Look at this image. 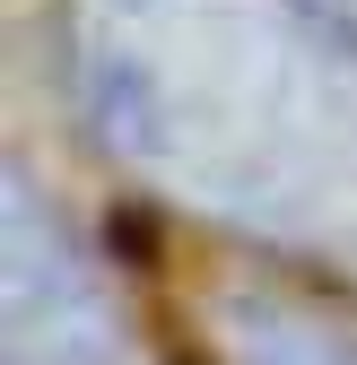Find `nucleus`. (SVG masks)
<instances>
[{"label": "nucleus", "mask_w": 357, "mask_h": 365, "mask_svg": "<svg viewBox=\"0 0 357 365\" xmlns=\"http://www.w3.org/2000/svg\"><path fill=\"white\" fill-rule=\"evenodd\" d=\"M70 105L122 174L357 279V26L323 0H61Z\"/></svg>", "instance_id": "1"}, {"label": "nucleus", "mask_w": 357, "mask_h": 365, "mask_svg": "<svg viewBox=\"0 0 357 365\" xmlns=\"http://www.w3.org/2000/svg\"><path fill=\"white\" fill-rule=\"evenodd\" d=\"M201 365H357V322L305 269H218L192 296Z\"/></svg>", "instance_id": "3"}, {"label": "nucleus", "mask_w": 357, "mask_h": 365, "mask_svg": "<svg viewBox=\"0 0 357 365\" xmlns=\"http://www.w3.org/2000/svg\"><path fill=\"white\" fill-rule=\"evenodd\" d=\"M0 226H9V339H0V356L9 365H114L122 356L114 304L79 269V244L35 200L26 174H9Z\"/></svg>", "instance_id": "2"}]
</instances>
